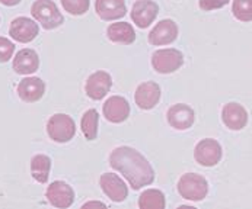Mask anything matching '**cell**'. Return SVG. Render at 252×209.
<instances>
[{
	"instance_id": "obj_6",
	"label": "cell",
	"mask_w": 252,
	"mask_h": 209,
	"mask_svg": "<svg viewBox=\"0 0 252 209\" xmlns=\"http://www.w3.org/2000/svg\"><path fill=\"white\" fill-rule=\"evenodd\" d=\"M223 151L216 139H201L194 148V158L198 164L204 167H213L221 160Z\"/></svg>"
},
{
	"instance_id": "obj_26",
	"label": "cell",
	"mask_w": 252,
	"mask_h": 209,
	"mask_svg": "<svg viewBox=\"0 0 252 209\" xmlns=\"http://www.w3.org/2000/svg\"><path fill=\"white\" fill-rule=\"evenodd\" d=\"M15 51V45L10 39L0 36V63H7Z\"/></svg>"
},
{
	"instance_id": "obj_21",
	"label": "cell",
	"mask_w": 252,
	"mask_h": 209,
	"mask_svg": "<svg viewBox=\"0 0 252 209\" xmlns=\"http://www.w3.org/2000/svg\"><path fill=\"white\" fill-rule=\"evenodd\" d=\"M51 170V160L44 154H36L31 160V174L39 183H47Z\"/></svg>"
},
{
	"instance_id": "obj_13",
	"label": "cell",
	"mask_w": 252,
	"mask_h": 209,
	"mask_svg": "<svg viewBox=\"0 0 252 209\" xmlns=\"http://www.w3.org/2000/svg\"><path fill=\"white\" fill-rule=\"evenodd\" d=\"M99 184H101L104 193L108 196L112 202H123L128 195L127 184L117 174L104 173L99 179Z\"/></svg>"
},
{
	"instance_id": "obj_23",
	"label": "cell",
	"mask_w": 252,
	"mask_h": 209,
	"mask_svg": "<svg viewBox=\"0 0 252 209\" xmlns=\"http://www.w3.org/2000/svg\"><path fill=\"white\" fill-rule=\"evenodd\" d=\"M98 124H99V115L95 109H89L83 113L80 127L85 138L92 141L98 137Z\"/></svg>"
},
{
	"instance_id": "obj_27",
	"label": "cell",
	"mask_w": 252,
	"mask_h": 209,
	"mask_svg": "<svg viewBox=\"0 0 252 209\" xmlns=\"http://www.w3.org/2000/svg\"><path fill=\"white\" fill-rule=\"evenodd\" d=\"M230 0H198V4L203 10L206 12H212L216 9H221L223 6H226Z\"/></svg>"
},
{
	"instance_id": "obj_18",
	"label": "cell",
	"mask_w": 252,
	"mask_h": 209,
	"mask_svg": "<svg viewBox=\"0 0 252 209\" xmlns=\"http://www.w3.org/2000/svg\"><path fill=\"white\" fill-rule=\"evenodd\" d=\"M95 10L102 21H117L127 13L124 0H96Z\"/></svg>"
},
{
	"instance_id": "obj_3",
	"label": "cell",
	"mask_w": 252,
	"mask_h": 209,
	"mask_svg": "<svg viewBox=\"0 0 252 209\" xmlns=\"http://www.w3.org/2000/svg\"><path fill=\"white\" fill-rule=\"evenodd\" d=\"M177 189H178V193L184 199L198 202V201H203L207 196L209 183L201 174L187 173L181 176Z\"/></svg>"
},
{
	"instance_id": "obj_28",
	"label": "cell",
	"mask_w": 252,
	"mask_h": 209,
	"mask_svg": "<svg viewBox=\"0 0 252 209\" xmlns=\"http://www.w3.org/2000/svg\"><path fill=\"white\" fill-rule=\"evenodd\" d=\"M22 0H0V3L1 4H4V6H16V4H19Z\"/></svg>"
},
{
	"instance_id": "obj_8",
	"label": "cell",
	"mask_w": 252,
	"mask_h": 209,
	"mask_svg": "<svg viewBox=\"0 0 252 209\" xmlns=\"http://www.w3.org/2000/svg\"><path fill=\"white\" fill-rule=\"evenodd\" d=\"M112 86V78L107 71H95L94 74H91L86 80L85 84V90L86 95L94 99V101H101L107 96Z\"/></svg>"
},
{
	"instance_id": "obj_25",
	"label": "cell",
	"mask_w": 252,
	"mask_h": 209,
	"mask_svg": "<svg viewBox=\"0 0 252 209\" xmlns=\"http://www.w3.org/2000/svg\"><path fill=\"white\" fill-rule=\"evenodd\" d=\"M89 0H62L63 9L73 16L85 15L89 10Z\"/></svg>"
},
{
	"instance_id": "obj_1",
	"label": "cell",
	"mask_w": 252,
	"mask_h": 209,
	"mask_svg": "<svg viewBox=\"0 0 252 209\" xmlns=\"http://www.w3.org/2000/svg\"><path fill=\"white\" fill-rule=\"evenodd\" d=\"M109 166L127 179L133 190H139L143 186H149L155 180V172L152 164L137 150L127 145L118 147L111 153Z\"/></svg>"
},
{
	"instance_id": "obj_17",
	"label": "cell",
	"mask_w": 252,
	"mask_h": 209,
	"mask_svg": "<svg viewBox=\"0 0 252 209\" xmlns=\"http://www.w3.org/2000/svg\"><path fill=\"white\" fill-rule=\"evenodd\" d=\"M45 83L38 77H27L18 84V95L27 104H34L44 96Z\"/></svg>"
},
{
	"instance_id": "obj_20",
	"label": "cell",
	"mask_w": 252,
	"mask_h": 209,
	"mask_svg": "<svg viewBox=\"0 0 252 209\" xmlns=\"http://www.w3.org/2000/svg\"><path fill=\"white\" fill-rule=\"evenodd\" d=\"M107 36L109 41L123 45H130L136 41V32L128 22L111 24L107 29Z\"/></svg>"
},
{
	"instance_id": "obj_5",
	"label": "cell",
	"mask_w": 252,
	"mask_h": 209,
	"mask_svg": "<svg viewBox=\"0 0 252 209\" xmlns=\"http://www.w3.org/2000/svg\"><path fill=\"white\" fill-rule=\"evenodd\" d=\"M184 64V55L180 50L165 48L158 50L152 55V66L160 74H169L180 70Z\"/></svg>"
},
{
	"instance_id": "obj_19",
	"label": "cell",
	"mask_w": 252,
	"mask_h": 209,
	"mask_svg": "<svg viewBox=\"0 0 252 209\" xmlns=\"http://www.w3.org/2000/svg\"><path fill=\"white\" fill-rule=\"evenodd\" d=\"M39 67V57L34 50L24 48L16 52L13 58V70L18 74H32Z\"/></svg>"
},
{
	"instance_id": "obj_22",
	"label": "cell",
	"mask_w": 252,
	"mask_h": 209,
	"mask_svg": "<svg viewBox=\"0 0 252 209\" xmlns=\"http://www.w3.org/2000/svg\"><path fill=\"white\" fill-rule=\"evenodd\" d=\"M165 205V195L158 189H147L139 196V207L142 209H163Z\"/></svg>"
},
{
	"instance_id": "obj_15",
	"label": "cell",
	"mask_w": 252,
	"mask_h": 209,
	"mask_svg": "<svg viewBox=\"0 0 252 209\" xmlns=\"http://www.w3.org/2000/svg\"><path fill=\"white\" fill-rule=\"evenodd\" d=\"M105 119L112 124H121L130 116V104L123 96H111L102 106Z\"/></svg>"
},
{
	"instance_id": "obj_9",
	"label": "cell",
	"mask_w": 252,
	"mask_h": 209,
	"mask_svg": "<svg viewBox=\"0 0 252 209\" xmlns=\"http://www.w3.org/2000/svg\"><path fill=\"white\" fill-rule=\"evenodd\" d=\"M158 13H159V6L156 1H153V0H137L131 9V19L139 28L146 29L153 24Z\"/></svg>"
},
{
	"instance_id": "obj_7",
	"label": "cell",
	"mask_w": 252,
	"mask_h": 209,
	"mask_svg": "<svg viewBox=\"0 0 252 209\" xmlns=\"http://www.w3.org/2000/svg\"><path fill=\"white\" fill-rule=\"evenodd\" d=\"M45 196L53 207L60 209L69 208L74 202V192H73L72 186H69L66 182H62V180L53 182L47 187Z\"/></svg>"
},
{
	"instance_id": "obj_10",
	"label": "cell",
	"mask_w": 252,
	"mask_h": 209,
	"mask_svg": "<svg viewBox=\"0 0 252 209\" xmlns=\"http://www.w3.org/2000/svg\"><path fill=\"white\" fill-rule=\"evenodd\" d=\"M221 121L232 131H241L248 124V112L239 104L230 102L221 109Z\"/></svg>"
},
{
	"instance_id": "obj_24",
	"label": "cell",
	"mask_w": 252,
	"mask_h": 209,
	"mask_svg": "<svg viewBox=\"0 0 252 209\" xmlns=\"http://www.w3.org/2000/svg\"><path fill=\"white\" fill-rule=\"evenodd\" d=\"M232 13L241 22H251L252 0H233Z\"/></svg>"
},
{
	"instance_id": "obj_16",
	"label": "cell",
	"mask_w": 252,
	"mask_h": 209,
	"mask_svg": "<svg viewBox=\"0 0 252 209\" xmlns=\"http://www.w3.org/2000/svg\"><path fill=\"white\" fill-rule=\"evenodd\" d=\"M134 101H136V104L140 109H144V110L153 109L160 101V87H159V84L155 83V81H144V83H142L137 87L136 93H134Z\"/></svg>"
},
{
	"instance_id": "obj_14",
	"label": "cell",
	"mask_w": 252,
	"mask_h": 209,
	"mask_svg": "<svg viewBox=\"0 0 252 209\" xmlns=\"http://www.w3.org/2000/svg\"><path fill=\"white\" fill-rule=\"evenodd\" d=\"M178 38V26L172 19H163L150 31L149 42L152 45H169Z\"/></svg>"
},
{
	"instance_id": "obj_2",
	"label": "cell",
	"mask_w": 252,
	"mask_h": 209,
	"mask_svg": "<svg viewBox=\"0 0 252 209\" xmlns=\"http://www.w3.org/2000/svg\"><path fill=\"white\" fill-rule=\"evenodd\" d=\"M31 13L47 31L56 29L64 22L63 15L53 0H35L31 6Z\"/></svg>"
},
{
	"instance_id": "obj_4",
	"label": "cell",
	"mask_w": 252,
	"mask_h": 209,
	"mask_svg": "<svg viewBox=\"0 0 252 209\" xmlns=\"http://www.w3.org/2000/svg\"><path fill=\"white\" fill-rule=\"evenodd\" d=\"M47 134L56 142H69L76 134V124L72 116L66 113H56L47 122Z\"/></svg>"
},
{
	"instance_id": "obj_12",
	"label": "cell",
	"mask_w": 252,
	"mask_h": 209,
	"mask_svg": "<svg viewBox=\"0 0 252 209\" xmlns=\"http://www.w3.org/2000/svg\"><path fill=\"white\" fill-rule=\"evenodd\" d=\"M194 118H195V115H194L192 107L185 104H177L171 106L166 113V119H168L169 125L178 131L191 128L194 124Z\"/></svg>"
},
{
	"instance_id": "obj_11",
	"label": "cell",
	"mask_w": 252,
	"mask_h": 209,
	"mask_svg": "<svg viewBox=\"0 0 252 209\" xmlns=\"http://www.w3.org/2000/svg\"><path fill=\"white\" fill-rule=\"evenodd\" d=\"M38 31H39V28L32 19L19 16L12 21L10 28H9V35L15 41H18L21 44H27V42H31L35 39Z\"/></svg>"
}]
</instances>
